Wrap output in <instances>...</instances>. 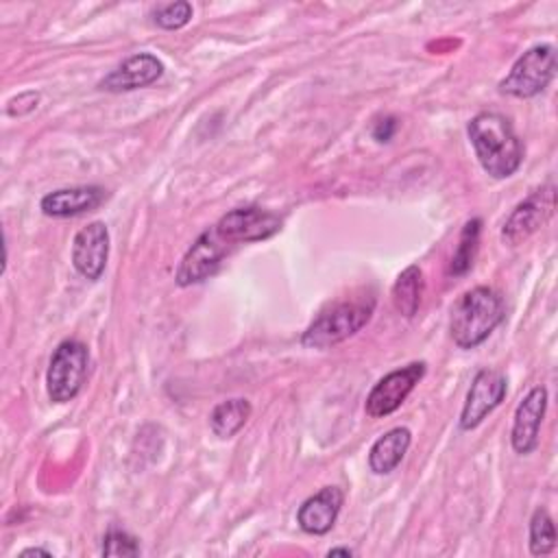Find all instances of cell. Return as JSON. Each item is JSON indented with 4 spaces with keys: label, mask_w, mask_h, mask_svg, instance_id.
<instances>
[{
    "label": "cell",
    "mask_w": 558,
    "mask_h": 558,
    "mask_svg": "<svg viewBox=\"0 0 558 558\" xmlns=\"http://www.w3.org/2000/svg\"><path fill=\"white\" fill-rule=\"evenodd\" d=\"M504 316L506 305L501 294L488 286H475L451 307V338L460 349H475L495 331Z\"/></svg>",
    "instance_id": "obj_2"
},
{
    "label": "cell",
    "mask_w": 558,
    "mask_h": 558,
    "mask_svg": "<svg viewBox=\"0 0 558 558\" xmlns=\"http://www.w3.org/2000/svg\"><path fill=\"white\" fill-rule=\"evenodd\" d=\"M235 248L238 246L227 235H222L216 225L203 231L179 262V268L174 272L177 286L185 288L209 279Z\"/></svg>",
    "instance_id": "obj_6"
},
{
    "label": "cell",
    "mask_w": 558,
    "mask_h": 558,
    "mask_svg": "<svg viewBox=\"0 0 558 558\" xmlns=\"http://www.w3.org/2000/svg\"><path fill=\"white\" fill-rule=\"evenodd\" d=\"M556 74V50L551 44L527 48L499 81V92L514 98H532L551 83Z\"/></svg>",
    "instance_id": "obj_5"
},
{
    "label": "cell",
    "mask_w": 558,
    "mask_h": 558,
    "mask_svg": "<svg viewBox=\"0 0 558 558\" xmlns=\"http://www.w3.org/2000/svg\"><path fill=\"white\" fill-rule=\"evenodd\" d=\"M344 495L338 486H325L320 488L316 495L307 497L299 510H296V523L303 532L314 534V536H323L327 534L342 508Z\"/></svg>",
    "instance_id": "obj_14"
},
{
    "label": "cell",
    "mask_w": 558,
    "mask_h": 558,
    "mask_svg": "<svg viewBox=\"0 0 558 558\" xmlns=\"http://www.w3.org/2000/svg\"><path fill=\"white\" fill-rule=\"evenodd\" d=\"M20 556H22V558H26V556H50V551H48V549H41V547H28V549H22Z\"/></svg>",
    "instance_id": "obj_25"
},
{
    "label": "cell",
    "mask_w": 558,
    "mask_h": 558,
    "mask_svg": "<svg viewBox=\"0 0 558 558\" xmlns=\"http://www.w3.org/2000/svg\"><path fill=\"white\" fill-rule=\"evenodd\" d=\"M395 129H397V120H395V118H384V120H379V122L375 124L373 135H375L377 142H390Z\"/></svg>",
    "instance_id": "obj_24"
},
{
    "label": "cell",
    "mask_w": 558,
    "mask_h": 558,
    "mask_svg": "<svg viewBox=\"0 0 558 558\" xmlns=\"http://www.w3.org/2000/svg\"><path fill=\"white\" fill-rule=\"evenodd\" d=\"M545 410H547V388L545 386H534L519 401V405L514 410V418H512V429H510V442L519 456H527L536 449Z\"/></svg>",
    "instance_id": "obj_12"
},
{
    "label": "cell",
    "mask_w": 558,
    "mask_h": 558,
    "mask_svg": "<svg viewBox=\"0 0 558 558\" xmlns=\"http://www.w3.org/2000/svg\"><path fill=\"white\" fill-rule=\"evenodd\" d=\"M140 545L137 541L126 534L124 530L111 527L102 538V556H137Z\"/></svg>",
    "instance_id": "obj_22"
},
{
    "label": "cell",
    "mask_w": 558,
    "mask_h": 558,
    "mask_svg": "<svg viewBox=\"0 0 558 558\" xmlns=\"http://www.w3.org/2000/svg\"><path fill=\"white\" fill-rule=\"evenodd\" d=\"M466 135L486 174L493 179H508L519 170L523 161V144L506 116L482 111L469 120Z\"/></svg>",
    "instance_id": "obj_1"
},
{
    "label": "cell",
    "mask_w": 558,
    "mask_h": 558,
    "mask_svg": "<svg viewBox=\"0 0 558 558\" xmlns=\"http://www.w3.org/2000/svg\"><path fill=\"white\" fill-rule=\"evenodd\" d=\"M556 547V527L545 508H536L530 519V554L547 556Z\"/></svg>",
    "instance_id": "obj_20"
},
{
    "label": "cell",
    "mask_w": 558,
    "mask_h": 558,
    "mask_svg": "<svg viewBox=\"0 0 558 558\" xmlns=\"http://www.w3.org/2000/svg\"><path fill=\"white\" fill-rule=\"evenodd\" d=\"M251 412L253 408L248 399L235 397L220 401L209 414V427L218 438H231L246 425Z\"/></svg>",
    "instance_id": "obj_17"
},
{
    "label": "cell",
    "mask_w": 558,
    "mask_h": 558,
    "mask_svg": "<svg viewBox=\"0 0 558 558\" xmlns=\"http://www.w3.org/2000/svg\"><path fill=\"white\" fill-rule=\"evenodd\" d=\"M109 257V229L105 222L94 220L83 227L72 240V266L74 270L89 279L98 281L105 272Z\"/></svg>",
    "instance_id": "obj_11"
},
{
    "label": "cell",
    "mask_w": 558,
    "mask_h": 558,
    "mask_svg": "<svg viewBox=\"0 0 558 558\" xmlns=\"http://www.w3.org/2000/svg\"><path fill=\"white\" fill-rule=\"evenodd\" d=\"M327 556L331 558V556H353V549H349V547H331L329 551H327Z\"/></svg>",
    "instance_id": "obj_26"
},
{
    "label": "cell",
    "mask_w": 558,
    "mask_h": 558,
    "mask_svg": "<svg viewBox=\"0 0 558 558\" xmlns=\"http://www.w3.org/2000/svg\"><path fill=\"white\" fill-rule=\"evenodd\" d=\"M39 102V94L37 92H24V94H17L15 98H11L7 102V113L13 116V118H20V116H26L31 113Z\"/></svg>",
    "instance_id": "obj_23"
},
{
    "label": "cell",
    "mask_w": 558,
    "mask_h": 558,
    "mask_svg": "<svg viewBox=\"0 0 558 558\" xmlns=\"http://www.w3.org/2000/svg\"><path fill=\"white\" fill-rule=\"evenodd\" d=\"M412 442V434L408 427H392L384 436H379L368 451V469L375 475H388L399 466L403 456L408 453Z\"/></svg>",
    "instance_id": "obj_16"
},
{
    "label": "cell",
    "mask_w": 558,
    "mask_h": 558,
    "mask_svg": "<svg viewBox=\"0 0 558 558\" xmlns=\"http://www.w3.org/2000/svg\"><path fill=\"white\" fill-rule=\"evenodd\" d=\"M421 299H423V270L416 264H412L399 272L392 286V303L401 316L412 318L418 312Z\"/></svg>",
    "instance_id": "obj_18"
},
{
    "label": "cell",
    "mask_w": 558,
    "mask_h": 558,
    "mask_svg": "<svg viewBox=\"0 0 558 558\" xmlns=\"http://www.w3.org/2000/svg\"><path fill=\"white\" fill-rule=\"evenodd\" d=\"M506 390H508V379L504 373L493 368L480 371L473 377L471 388L466 392V399L460 412V429L462 432L475 429L504 401Z\"/></svg>",
    "instance_id": "obj_9"
},
{
    "label": "cell",
    "mask_w": 558,
    "mask_h": 558,
    "mask_svg": "<svg viewBox=\"0 0 558 558\" xmlns=\"http://www.w3.org/2000/svg\"><path fill=\"white\" fill-rule=\"evenodd\" d=\"M105 190L100 185H76L48 192L41 196L39 207L50 218H70L96 209L105 201Z\"/></svg>",
    "instance_id": "obj_15"
},
{
    "label": "cell",
    "mask_w": 558,
    "mask_h": 558,
    "mask_svg": "<svg viewBox=\"0 0 558 558\" xmlns=\"http://www.w3.org/2000/svg\"><path fill=\"white\" fill-rule=\"evenodd\" d=\"M89 366V349L81 340H63L48 364L46 373V392L52 403H68L72 401L85 379Z\"/></svg>",
    "instance_id": "obj_4"
},
{
    "label": "cell",
    "mask_w": 558,
    "mask_h": 558,
    "mask_svg": "<svg viewBox=\"0 0 558 558\" xmlns=\"http://www.w3.org/2000/svg\"><path fill=\"white\" fill-rule=\"evenodd\" d=\"M554 209H556L554 183L541 185L510 211V216L501 227V242L508 246H517L525 242L547 225V220L554 216Z\"/></svg>",
    "instance_id": "obj_7"
},
{
    "label": "cell",
    "mask_w": 558,
    "mask_h": 558,
    "mask_svg": "<svg viewBox=\"0 0 558 558\" xmlns=\"http://www.w3.org/2000/svg\"><path fill=\"white\" fill-rule=\"evenodd\" d=\"M375 296L362 294L351 301L333 303L331 307L323 310L303 331L301 342L310 349H327L333 347L353 333H357L373 316Z\"/></svg>",
    "instance_id": "obj_3"
},
{
    "label": "cell",
    "mask_w": 558,
    "mask_h": 558,
    "mask_svg": "<svg viewBox=\"0 0 558 558\" xmlns=\"http://www.w3.org/2000/svg\"><path fill=\"white\" fill-rule=\"evenodd\" d=\"M425 375V362H412L384 375L368 392L364 410L371 418H381L401 408L408 395Z\"/></svg>",
    "instance_id": "obj_8"
},
{
    "label": "cell",
    "mask_w": 558,
    "mask_h": 558,
    "mask_svg": "<svg viewBox=\"0 0 558 558\" xmlns=\"http://www.w3.org/2000/svg\"><path fill=\"white\" fill-rule=\"evenodd\" d=\"M480 231H482L480 218H473L462 227L456 253L451 257V275H464L473 266V259L480 246Z\"/></svg>",
    "instance_id": "obj_19"
},
{
    "label": "cell",
    "mask_w": 558,
    "mask_h": 558,
    "mask_svg": "<svg viewBox=\"0 0 558 558\" xmlns=\"http://www.w3.org/2000/svg\"><path fill=\"white\" fill-rule=\"evenodd\" d=\"M192 15H194L192 4L185 0H179V2L159 7L155 13V24L163 31H177V28H183L192 20Z\"/></svg>",
    "instance_id": "obj_21"
},
{
    "label": "cell",
    "mask_w": 558,
    "mask_h": 558,
    "mask_svg": "<svg viewBox=\"0 0 558 558\" xmlns=\"http://www.w3.org/2000/svg\"><path fill=\"white\" fill-rule=\"evenodd\" d=\"M163 74V63L153 52H137L124 59L116 70L98 81V89L105 92H133L155 83Z\"/></svg>",
    "instance_id": "obj_13"
},
{
    "label": "cell",
    "mask_w": 558,
    "mask_h": 558,
    "mask_svg": "<svg viewBox=\"0 0 558 558\" xmlns=\"http://www.w3.org/2000/svg\"><path fill=\"white\" fill-rule=\"evenodd\" d=\"M216 227L235 246H240V244L259 242V240L275 235L281 229V218L272 211L248 205V207H235V209L227 211L216 222Z\"/></svg>",
    "instance_id": "obj_10"
}]
</instances>
